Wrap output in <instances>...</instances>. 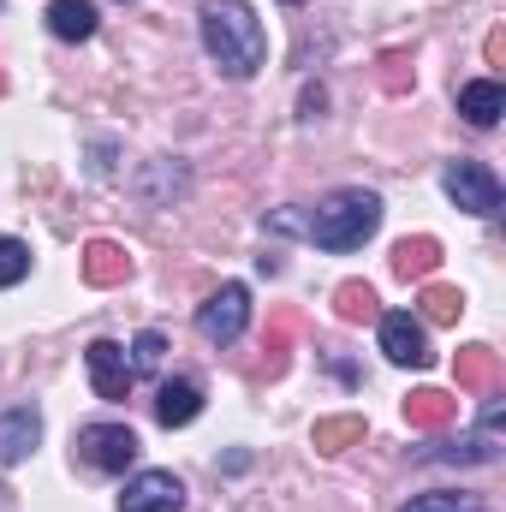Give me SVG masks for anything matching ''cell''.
Listing matches in <instances>:
<instances>
[{"label": "cell", "mask_w": 506, "mask_h": 512, "mask_svg": "<svg viewBox=\"0 0 506 512\" xmlns=\"http://www.w3.org/2000/svg\"><path fill=\"white\" fill-rule=\"evenodd\" d=\"M334 310H340V322H376V292L364 280H346L334 292Z\"/></svg>", "instance_id": "17"}, {"label": "cell", "mask_w": 506, "mask_h": 512, "mask_svg": "<svg viewBox=\"0 0 506 512\" xmlns=\"http://www.w3.org/2000/svg\"><path fill=\"white\" fill-rule=\"evenodd\" d=\"M286 6H298V0H286Z\"/></svg>", "instance_id": "23"}, {"label": "cell", "mask_w": 506, "mask_h": 512, "mask_svg": "<svg viewBox=\"0 0 506 512\" xmlns=\"http://www.w3.org/2000/svg\"><path fill=\"white\" fill-rule=\"evenodd\" d=\"M459 114H465L471 126L489 131V126H495V120L506 114V90L495 84V78H471V84L459 90Z\"/></svg>", "instance_id": "11"}, {"label": "cell", "mask_w": 506, "mask_h": 512, "mask_svg": "<svg viewBox=\"0 0 506 512\" xmlns=\"http://www.w3.org/2000/svg\"><path fill=\"white\" fill-rule=\"evenodd\" d=\"M346 441H364V417H328V423H316V447L322 453H340Z\"/></svg>", "instance_id": "22"}, {"label": "cell", "mask_w": 506, "mask_h": 512, "mask_svg": "<svg viewBox=\"0 0 506 512\" xmlns=\"http://www.w3.org/2000/svg\"><path fill=\"white\" fill-rule=\"evenodd\" d=\"M405 417H411V429H447L459 417V399L441 393V387H423V393L405 399Z\"/></svg>", "instance_id": "13"}, {"label": "cell", "mask_w": 506, "mask_h": 512, "mask_svg": "<svg viewBox=\"0 0 506 512\" xmlns=\"http://www.w3.org/2000/svg\"><path fill=\"white\" fill-rule=\"evenodd\" d=\"M126 274H131V256L120 251L114 239H90V245H84V280H90V286H120Z\"/></svg>", "instance_id": "12"}, {"label": "cell", "mask_w": 506, "mask_h": 512, "mask_svg": "<svg viewBox=\"0 0 506 512\" xmlns=\"http://www.w3.org/2000/svg\"><path fill=\"white\" fill-rule=\"evenodd\" d=\"M381 227V197L376 191H358V185H346V191H334L310 221H304V239L316 245V251H364L370 239H376Z\"/></svg>", "instance_id": "2"}, {"label": "cell", "mask_w": 506, "mask_h": 512, "mask_svg": "<svg viewBox=\"0 0 506 512\" xmlns=\"http://www.w3.org/2000/svg\"><path fill=\"white\" fill-rule=\"evenodd\" d=\"M197 411H203V387L191 376L161 382V393H155V423L161 429H185V423H197Z\"/></svg>", "instance_id": "10"}, {"label": "cell", "mask_w": 506, "mask_h": 512, "mask_svg": "<svg viewBox=\"0 0 506 512\" xmlns=\"http://www.w3.org/2000/svg\"><path fill=\"white\" fill-rule=\"evenodd\" d=\"M245 328H251V286L227 280L221 292H209V298L197 304V334H203L209 346H233Z\"/></svg>", "instance_id": "4"}, {"label": "cell", "mask_w": 506, "mask_h": 512, "mask_svg": "<svg viewBox=\"0 0 506 512\" xmlns=\"http://www.w3.org/2000/svg\"><path fill=\"white\" fill-rule=\"evenodd\" d=\"M48 30L60 42H90L96 36V6L90 0H54L48 6Z\"/></svg>", "instance_id": "14"}, {"label": "cell", "mask_w": 506, "mask_h": 512, "mask_svg": "<svg viewBox=\"0 0 506 512\" xmlns=\"http://www.w3.org/2000/svg\"><path fill=\"white\" fill-rule=\"evenodd\" d=\"M441 191L465 209V215H501V179H495V167L489 161H471V155H459V161H447V173H441Z\"/></svg>", "instance_id": "3"}, {"label": "cell", "mask_w": 506, "mask_h": 512, "mask_svg": "<svg viewBox=\"0 0 506 512\" xmlns=\"http://www.w3.org/2000/svg\"><path fill=\"white\" fill-rule=\"evenodd\" d=\"M120 512H185V483L173 471H137L120 495Z\"/></svg>", "instance_id": "8"}, {"label": "cell", "mask_w": 506, "mask_h": 512, "mask_svg": "<svg viewBox=\"0 0 506 512\" xmlns=\"http://www.w3.org/2000/svg\"><path fill=\"white\" fill-rule=\"evenodd\" d=\"M197 30H203L209 60L227 78H256V66L268 60V30H262L251 0H203L197 6Z\"/></svg>", "instance_id": "1"}, {"label": "cell", "mask_w": 506, "mask_h": 512, "mask_svg": "<svg viewBox=\"0 0 506 512\" xmlns=\"http://www.w3.org/2000/svg\"><path fill=\"white\" fill-rule=\"evenodd\" d=\"M42 441V411L36 405H12L0 411V465H24Z\"/></svg>", "instance_id": "9"}, {"label": "cell", "mask_w": 506, "mask_h": 512, "mask_svg": "<svg viewBox=\"0 0 506 512\" xmlns=\"http://www.w3.org/2000/svg\"><path fill=\"white\" fill-rule=\"evenodd\" d=\"M459 310H465V298H459L453 286H435V280L423 286V316H429V322L447 328V322H459Z\"/></svg>", "instance_id": "21"}, {"label": "cell", "mask_w": 506, "mask_h": 512, "mask_svg": "<svg viewBox=\"0 0 506 512\" xmlns=\"http://www.w3.org/2000/svg\"><path fill=\"white\" fill-rule=\"evenodd\" d=\"M435 262H441V245L435 239H399L393 245V274L399 280H429Z\"/></svg>", "instance_id": "15"}, {"label": "cell", "mask_w": 506, "mask_h": 512, "mask_svg": "<svg viewBox=\"0 0 506 512\" xmlns=\"http://www.w3.org/2000/svg\"><path fill=\"white\" fill-rule=\"evenodd\" d=\"M126 352H131V370L149 376V370H161V358H167V334H161V328H143Z\"/></svg>", "instance_id": "19"}, {"label": "cell", "mask_w": 506, "mask_h": 512, "mask_svg": "<svg viewBox=\"0 0 506 512\" xmlns=\"http://www.w3.org/2000/svg\"><path fill=\"white\" fill-rule=\"evenodd\" d=\"M78 459L90 471H108V477H126L137 465V435L126 423H84L78 429Z\"/></svg>", "instance_id": "5"}, {"label": "cell", "mask_w": 506, "mask_h": 512, "mask_svg": "<svg viewBox=\"0 0 506 512\" xmlns=\"http://www.w3.org/2000/svg\"><path fill=\"white\" fill-rule=\"evenodd\" d=\"M399 512H483V501L459 495V489H429V495H411Z\"/></svg>", "instance_id": "18"}, {"label": "cell", "mask_w": 506, "mask_h": 512, "mask_svg": "<svg viewBox=\"0 0 506 512\" xmlns=\"http://www.w3.org/2000/svg\"><path fill=\"white\" fill-rule=\"evenodd\" d=\"M84 370H90L96 399H126L131 382H137V370H131V352L120 346V340H90V352H84Z\"/></svg>", "instance_id": "6"}, {"label": "cell", "mask_w": 506, "mask_h": 512, "mask_svg": "<svg viewBox=\"0 0 506 512\" xmlns=\"http://www.w3.org/2000/svg\"><path fill=\"white\" fill-rule=\"evenodd\" d=\"M501 382V358L489 346H465L459 352V387H495Z\"/></svg>", "instance_id": "16"}, {"label": "cell", "mask_w": 506, "mask_h": 512, "mask_svg": "<svg viewBox=\"0 0 506 512\" xmlns=\"http://www.w3.org/2000/svg\"><path fill=\"white\" fill-rule=\"evenodd\" d=\"M30 274V245L24 239H12V233H0V292L6 286H18Z\"/></svg>", "instance_id": "20"}, {"label": "cell", "mask_w": 506, "mask_h": 512, "mask_svg": "<svg viewBox=\"0 0 506 512\" xmlns=\"http://www.w3.org/2000/svg\"><path fill=\"white\" fill-rule=\"evenodd\" d=\"M381 352H387V364H399V370H423L435 352H429V340H423V322L411 316V310H387L381 316Z\"/></svg>", "instance_id": "7"}]
</instances>
